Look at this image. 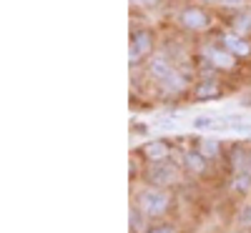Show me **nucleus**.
Here are the masks:
<instances>
[{"label":"nucleus","instance_id":"obj_15","mask_svg":"<svg viewBox=\"0 0 251 233\" xmlns=\"http://www.w3.org/2000/svg\"><path fill=\"white\" fill-rule=\"evenodd\" d=\"M239 221H241L244 226H251V206H246V208L241 210V216H239Z\"/></svg>","mask_w":251,"mask_h":233},{"label":"nucleus","instance_id":"obj_18","mask_svg":"<svg viewBox=\"0 0 251 233\" xmlns=\"http://www.w3.org/2000/svg\"><path fill=\"white\" fill-rule=\"evenodd\" d=\"M226 3H239V0H226Z\"/></svg>","mask_w":251,"mask_h":233},{"label":"nucleus","instance_id":"obj_17","mask_svg":"<svg viewBox=\"0 0 251 233\" xmlns=\"http://www.w3.org/2000/svg\"><path fill=\"white\" fill-rule=\"evenodd\" d=\"M246 168H249V171H251V156H249V165H246Z\"/></svg>","mask_w":251,"mask_h":233},{"label":"nucleus","instance_id":"obj_11","mask_svg":"<svg viewBox=\"0 0 251 233\" xmlns=\"http://www.w3.org/2000/svg\"><path fill=\"white\" fill-rule=\"evenodd\" d=\"M194 128H199V131H216V128H226V125L219 123V120H211V118H199V120H194Z\"/></svg>","mask_w":251,"mask_h":233},{"label":"nucleus","instance_id":"obj_2","mask_svg":"<svg viewBox=\"0 0 251 233\" xmlns=\"http://www.w3.org/2000/svg\"><path fill=\"white\" fill-rule=\"evenodd\" d=\"M151 48H153V35H151V30H136L133 38H131V53H128L131 66L141 63L146 55L151 53Z\"/></svg>","mask_w":251,"mask_h":233},{"label":"nucleus","instance_id":"obj_9","mask_svg":"<svg viewBox=\"0 0 251 233\" xmlns=\"http://www.w3.org/2000/svg\"><path fill=\"white\" fill-rule=\"evenodd\" d=\"M206 55L211 58V63H214V66H219V68H231L234 66V53H228V50L206 48Z\"/></svg>","mask_w":251,"mask_h":233},{"label":"nucleus","instance_id":"obj_6","mask_svg":"<svg viewBox=\"0 0 251 233\" xmlns=\"http://www.w3.org/2000/svg\"><path fill=\"white\" fill-rule=\"evenodd\" d=\"M141 153L149 158V161L158 163V161H166V158H169L171 148H169V143H163V140H151V143H146V145L141 148Z\"/></svg>","mask_w":251,"mask_h":233},{"label":"nucleus","instance_id":"obj_3","mask_svg":"<svg viewBox=\"0 0 251 233\" xmlns=\"http://www.w3.org/2000/svg\"><path fill=\"white\" fill-rule=\"evenodd\" d=\"M151 75H153V78H158L166 88H174V91H178V88L183 86L181 78H178V75L171 70V66H169V63H166L163 58H156V60L151 63Z\"/></svg>","mask_w":251,"mask_h":233},{"label":"nucleus","instance_id":"obj_14","mask_svg":"<svg viewBox=\"0 0 251 233\" xmlns=\"http://www.w3.org/2000/svg\"><path fill=\"white\" fill-rule=\"evenodd\" d=\"M141 213H143L141 208H133V210H131V228H133V231H138L141 223H143V221H141Z\"/></svg>","mask_w":251,"mask_h":233},{"label":"nucleus","instance_id":"obj_13","mask_svg":"<svg viewBox=\"0 0 251 233\" xmlns=\"http://www.w3.org/2000/svg\"><path fill=\"white\" fill-rule=\"evenodd\" d=\"M249 181H251V171H249V168H244V171L236 176V190H246L249 188Z\"/></svg>","mask_w":251,"mask_h":233},{"label":"nucleus","instance_id":"obj_4","mask_svg":"<svg viewBox=\"0 0 251 233\" xmlns=\"http://www.w3.org/2000/svg\"><path fill=\"white\" fill-rule=\"evenodd\" d=\"M176 165L166 158V161H158V163H153L151 165V171H149V181L151 183H156V186H166V183H171L174 178H176Z\"/></svg>","mask_w":251,"mask_h":233},{"label":"nucleus","instance_id":"obj_19","mask_svg":"<svg viewBox=\"0 0 251 233\" xmlns=\"http://www.w3.org/2000/svg\"><path fill=\"white\" fill-rule=\"evenodd\" d=\"M143 3H156V0H143Z\"/></svg>","mask_w":251,"mask_h":233},{"label":"nucleus","instance_id":"obj_12","mask_svg":"<svg viewBox=\"0 0 251 233\" xmlns=\"http://www.w3.org/2000/svg\"><path fill=\"white\" fill-rule=\"evenodd\" d=\"M199 148H201V153H203L206 158H214V156L219 153V143H216L214 138H206V140H201V143H199Z\"/></svg>","mask_w":251,"mask_h":233},{"label":"nucleus","instance_id":"obj_8","mask_svg":"<svg viewBox=\"0 0 251 233\" xmlns=\"http://www.w3.org/2000/svg\"><path fill=\"white\" fill-rule=\"evenodd\" d=\"M224 48H226L228 53L239 55V58H246V55L251 53V46L246 43V40L236 38V35H226V38H224Z\"/></svg>","mask_w":251,"mask_h":233},{"label":"nucleus","instance_id":"obj_7","mask_svg":"<svg viewBox=\"0 0 251 233\" xmlns=\"http://www.w3.org/2000/svg\"><path fill=\"white\" fill-rule=\"evenodd\" d=\"M219 95H221V88H219L216 80H201L199 86H196V91H194V98H196L199 103L211 100V98H219Z\"/></svg>","mask_w":251,"mask_h":233},{"label":"nucleus","instance_id":"obj_16","mask_svg":"<svg viewBox=\"0 0 251 233\" xmlns=\"http://www.w3.org/2000/svg\"><path fill=\"white\" fill-rule=\"evenodd\" d=\"M149 233H174V231H171L169 226H161V228H151Z\"/></svg>","mask_w":251,"mask_h":233},{"label":"nucleus","instance_id":"obj_5","mask_svg":"<svg viewBox=\"0 0 251 233\" xmlns=\"http://www.w3.org/2000/svg\"><path fill=\"white\" fill-rule=\"evenodd\" d=\"M181 23H183L186 28H191V30H201V28L208 25V15H206L201 8H186V10L181 13Z\"/></svg>","mask_w":251,"mask_h":233},{"label":"nucleus","instance_id":"obj_1","mask_svg":"<svg viewBox=\"0 0 251 233\" xmlns=\"http://www.w3.org/2000/svg\"><path fill=\"white\" fill-rule=\"evenodd\" d=\"M166 206H169V196L163 193V190H143V193H138V208L143 210L146 216H158L166 210Z\"/></svg>","mask_w":251,"mask_h":233},{"label":"nucleus","instance_id":"obj_10","mask_svg":"<svg viewBox=\"0 0 251 233\" xmlns=\"http://www.w3.org/2000/svg\"><path fill=\"white\" fill-rule=\"evenodd\" d=\"M186 165H188V171H194V173H203L206 171V156L199 151V153H188L186 156Z\"/></svg>","mask_w":251,"mask_h":233},{"label":"nucleus","instance_id":"obj_20","mask_svg":"<svg viewBox=\"0 0 251 233\" xmlns=\"http://www.w3.org/2000/svg\"><path fill=\"white\" fill-rule=\"evenodd\" d=\"M208 3H211V0H208Z\"/></svg>","mask_w":251,"mask_h":233}]
</instances>
